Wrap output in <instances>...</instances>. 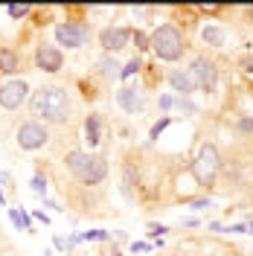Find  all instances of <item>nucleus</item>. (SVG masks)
Returning <instances> with one entry per match:
<instances>
[{
    "label": "nucleus",
    "instance_id": "nucleus-22",
    "mask_svg": "<svg viewBox=\"0 0 253 256\" xmlns=\"http://www.w3.org/2000/svg\"><path fill=\"white\" fill-rule=\"evenodd\" d=\"M26 12H30V6H9V15L12 18H24Z\"/></svg>",
    "mask_w": 253,
    "mask_h": 256
},
{
    "label": "nucleus",
    "instance_id": "nucleus-24",
    "mask_svg": "<svg viewBox=\"0 0 253 256\" xmlns=\"http://www.w3.org/2000/svg\"><path fill=\"white\" fill-rule=\"evenodd\" d=\"M0 186H3V190H12V186H15V184H12V175H9V172H0Z\"/></svg>",
    "mask_w": 253,
    "mask_h": 256
},
{
    "label": "nucleus",
    "instance_id": "nucleus-35",
    "mask_svg": "<svg viewBox=\"0 0 253 256\" xmlns=\"http://www.w3.org/2000/svg\"><path fill=\"white\" fill-rule=\"evenodd\" d=\"M47 256H50V254H47Z\"/></svg>",
    "mask_w": 253,
    "mask_h": 256
},
{
    "label": "nucleus",
    "instance_id": "nucleus-19",
    "mask_svg": "<svg viewBox=\"0 0 253 256\" xmlns=\"http://www.w3.org/2000/svg\"><path fill=\"white\" fill-rule=\"evenodd\" d=\"M32 192L47 195V178H44V175H35V178H32Z\"/></svg>",
    "mask_w": 253,
    "mask_h": 256
},
{
    "label": "nucleus",
    "instance_id": "nucleus-30",
    "mask_svg": "<svg viewBox=\"0 0 253 256\" xmlns=\"http://www.w3.org/2000/svg\"><path fill=\"white\" fill-rule=\"evenodd\" d=\"M244 70L253 76V56H248V58H244Z\"/></svg>",
    "mask_w": 253,
    "mask_h": 256
},
{
    "label": "nucleus",
    "instance_id": "nucleus-16",
    "mask_svg": "<svg viewBox=\"0 0 253 256\" xmlns=\"http://www.w3.org/2000/svg\"><path fill=\"white\" fill-rule=\"evenodd\" d=\"M99 70H102V76H120V73H122L120 64H116V58H111V56L99 58Z\"/></svg>",
    "mask_w": 253,
    "mask_h": 256
},
{
    "label": "nucleus",
    "instance_id": "nucleus-17",
    "mask_svg": "<svg viewBox=\"0 0 253 256\" xmlns=\"http://www.w3.org/2000/svg\"><path fill=\"white\" fill-rule=\"evenodd\" d=\"M9 216H12V224H15V227H20V230H32V222H30V216H26L24 210H9Z\"/></svg>",
    "mask_w": 253,
    "mask_h": 256
},
{
    "label": "nucleus",
    "instance_id": "nucleus-26",
    "mask_svg": "<svg viewBox=\"0 0 253 256\" xmlns=\"http://www.w3.org/2000/svg\"><path fill=\"white\" fill-rule=\"evenodd\" d=\"M158 105H160V111H169V108L174 105V99H172V96H160Z\"/></svg>",
    "mask_w": 253,
    "mask_h": 256
},
{
    "label": "nucleus",
    "instance_id": "nucleus-27",
    "mask_svg": "<svg viewBox=\"0 0 253 256\" xmlns=\"http://www.w3.org/2000/svg\"><path fill=\"white\" fill-rule=\"evenodd\" d=\"M204 207H210L206 198H195V201H192V210H204Z\"/></svg>",
    "mask_w": 253,
    "mask_h": 256
},
{
    "label": "nucleus",
    "instance_id": "nucleus-11",
    "mask_svg": "<svg viewBox=\"0 0 253 256\" xmlns=\"http://www.w3.org/2000/svg\"><path fill=\"white\" fill-rule=\"evenodd\" d=\"M116 102H120V108H122L126 114H142V108H146V94L126 84V88H120Z\"/></svg>",
    "mask_w": 253,
    "mask_h": 256
},
{
    "label": "nucleus",
    "instance_id": "nucleus-6",
    "mask_svg": "<svg viewBox=\"0 0 253 256\" xmlns=\"http://www.w3.org/2000/svg\"><path fill=\"white\" fill-rule=\"evenodd\" d=\"M47 140H50L47 128L41 126V122H35V120H30V122H24V126L18 128V146L24 152H38V148H44Z\"/></svg>",
    "mask_w": 253,
    "mask_h": 256
},
{
    "label": "nucleus",
    "instance_id": "nucleus-15",
    "mask_svg": "<svg viewBox=\"0 0 253 256\" xmlns=\"http://www.w3.org/2000/svg\"><path fill=\"white\" fill-rule=\"evenodd\" d=\"M201 38H204L206 44H212V47H222V44H224V32L218 30V26H204Z\"/></svg>",
    "mask_w": 253,
    "mask_h": 256
},
{
    "label": "nucleus",
    "instance_id": "nucleus-9",
    "mask_svg": "<svg viewBox=\"0 0 253 256\" xmlns=\"http://www.w3.org/2000/svg\"><path fill=\"white\" fill-rule=\"evenodd\" d=\"M192 79L198 88H204V90H216V84H218V73H216V67L212 62H206V58H195L190 67Z\"/></svg>",
    "mask_w": 253,
    "mask_h": 256
},
{
    "label": "nucleus",
    "instance_id": "nucleus-25",
    "mask_svg": "<svg viewBox=\"0 0 253 256\" xmlns=\"http://www.w3.org/2000/svg\"><path fill=\"white\" fill-rule=\"evenodd\" d=\"M166 126H169V120H160L158 126L152 128V140H158V137H160V131H163V128H166Z\"/></svg>",
    "mask_w": 253,
    "mask_h": 256
},
{
    "label": "nucleus",
    "instance_id": "nucleus-14",
    "mask_svg": "<svg viewBox=\"0 0 253 256\" xmlns=\"http://www.w3.org/2000/svg\"><path fill=\"white\" fill-rule=\"evenodd\" d=\"M18 67H20V58H18L15 50L0 47V70H3V73H15Z\"/></svg>",
    "mask_w": 253,
    "mask_h": 256
},
{
    "label": "nucleus",
    "instance_id": "nucleus-3",
    "mask_svg": "<svg viewBox=\"0 0 253 256\" xmlns=\"http://www.w3.org/2000/svg\"><path fill=\"white\" fill-rule=\"evenodd\" d=\"M148 44H152V50H154V56L163 58V62H174V58L184 56V38H180V32L174 30L172 24L158 26L154 35L148 38Z\"/></svg>",
    "mask_w": 253,
    "mask_h": 256
},
{
    "label": "nucleus",
    "instance_id": "nucleus-4",
    "mask_svg": "<svg viewBox=\"0 0 253 256\" xmlns=\"http://www.w3.org/2000/svg\"><path fill=\"white\" fill-rule=\"evenodd\" d=\"M218 166H222V160H218V152H216V146H204L201 152H198V158L192 160V175L198 184H204L210 186L216 175H218Z\"/></svg>",
    "mask_w": 253,
    "mask_h": 256
},
{
    "label": "nucleus",
    "instance_id": "nucleus-2",
    "mask_svg": "<svg viewBox=\"0 0 253 256\" xmlns=\"http://www.w3.org/2000/svg\"><path fill=\"white\" fill-rule=\"evenodd\" d=\"M64 163H67V169L79 178L82 184H88V186L102 184V180H105V175H108V166H105V160L99 158V154H88V152H70V154L64 158Z\"/></svg>",
    "mask_w": 253,
    "mask_h": 256
},
{
    "label": "nucleus",
    "instance_id": "nucleus-33",
    "mask_svg": "<svg viewBox=\"0 0 253 256\" xmlns=\"http://www.w3.org/2000/svg\"><path fill=\"white\" fill-rule=\"evenodd\" d=\"M114 256H122V254H116V250H114Z\"/></svg>",
    "mask_w": 253,
    "mask_h": 256
},
{
    "label": "nucleus",
    "instance_id": "nucleus-32",
    "mask_svg": "<svg viewBox=\"0 0 253 256\" xmlns=\"http://www.w3.org/2000/svg\"><path fill=\"white\" fill-rule=\"evenodd\" d=\"M3 204H6V195H3V192H0V207H3Z\"/></svg>",
    "mask_w": 253,
    "mask_h": 256
},
{
    "label": "nucleus",
    "instance_id": "nucleus-20",
    "mask_svg": "<svg viewBox=\"0 0 253 256\" xmlns=\"http://www.w3.org/2000/svg\"><path fill=\"white\" fill-rule=\"evenodd\" d=\"M137 70H140V62L134 58V62H131V64H126V67H122V73H120V76H122V79H128V76H134Z\"/></svg>",
    "mask_w": 253,
    "mask_h": 256
},
{
    "label": "nucleus",
    "instance_id": "nucleus-23",
    "mask_svg": "<svg viewBox=\"0 0 253 256\" xmlns=\"http://www.w3.org/2000/svg\"><path fill=\"white\" fill-rule=\"evenodd\" d=\"M84 239L90 242V239H108V233H105V230H88V233H84Z\"/></svg>",
    "mask_w": 253,
    "mask_h": 256
},
{
    "label": "nucleus",
    "instance_id": "nucleus-10",
    "mask_svg": "<svg viewBox=\"0 0 253 256\" xmlns=\"http://www.w3.org/2000/svg\"><path fill=\"white\" fill-rule=\"evenodd\" d=\"M35 64L41 67V70H47V73H58L64 67V56L58 47H52V44H41L38 52H35Z\"/></svg>",
    "mask_w": 253,
    "mask_h": 256
},
{
    "label": "nucleus",
    "instance_id": "nucleus-21",
    "mask_svg": "<svg viewBox=\"0 0 253 256\" xmlns=\"http://www.w3.org/2000/svg\"><path fill=\"white\" fill-rule=\"evenodd\" d=\"M131 38H134V44H137V47H148V38H146V35H142V32H131Z\"/></svg>",
    "mask_w": 253,
    "mask_h": 256
},
{
    "label": "nucleus",
    "instance_id": "nucleus-8",
    "mask_svg": "<svg viewBox=\"0 0 253 256\" xmlns=\"http://www.w3.org/2000/svg\"><path fill=\"white\" fill-rule=\"evenodd\" d=\"M128 41H131V30L126 26H105L99 32V44L105 52H120L122 47H128Z\"/></svg>",
    "mask_w": 253,
    "mask_h": 256
},
{
    "label": "nucleus",
    "instance_id": "nucleus-5",
    "mask_svg": "<svg viewBox=\"0 0 253 256\" xmlns=\"http://www.w3.org/2000/svg\"><path fill=\"white\" fill-rule=\"evenodd\" d=\"M90 38V26L88 24H76V20H64L56 26V41L67 50H76L82 47L84 41Z\"/></svg>",
    "mask_w": 253,
    "mask_h": 256
},
{
    "label": "nucleus",
    "instance_id": "nucleus-28",
    "mask_svg": "<svg viewBox=\"0 0 253 256\" xmlns=\"http://www.w3.org/2000/svg\"><path fill=\"white\" fill-rule=\"evenodd\" d=\"M148 233H154V236H163V233H166V227H163V224H148Z\"/></svg>",
    "mask_w": 253,
    "mask_h": 256
},
{
    "label": "nucleus",
    "instance_id": "nucleus-34",
    "mask_svg": "<svg viewBox=\"0 0 253 256\" xmlns=\"http://www.w3.org/2000/svg\"><path fill=\"white\" fill-rule=\"evenodd\" d=\"M172 256H184V254H172Z\"/></svg>",
    "mask_w": 253,
    "mask_h": 256
},
{
    "label": "nucleus",
    "instance_id": "nucleus-7",
    "mask_svg": "<svg viewBox=\"0 0 253 256\" xmlns=\"http://www.w3.org/2000/svg\"><path fill=\"white\" fill-rule=\"evenodd\" d=\"M26 90H30V84L24 79H12L6 82L3 88H0V108L3 111H15L24 105V99H26Z\"/></svg>",
    "mask_w": 253,
    "mask_h": 256
},
{
    "label": "nucleus",
    "instance_id": "nucleus-1",
    "mask_svg": "<svg viewBox=\"0 0 253 256\" xmlns=\"http://www.w3.org/2000/svg\"><path fill=\"white\" fill-rule=\"evenodd\" d=\"M32 114L44 116L47 122H67L70 120V99L62 88L47 84L32 94Z\"/></svg>",
    "mask_w": 253,
    "mask_h": 256
},
{
    "label": "nucleus",
    "instance_id": "nucleus-12",
    "mask_svg": "<svg viewBox=\"0 0 253 256\" xmlns=\"http://www.w3.org/2000/svg\"><path fill=\"white\" fill-rule=\"evenodd\" d=\"M169 84H172L178 94H184V96H190L192 90H198V84H195V79H192L190 70H186V73H184V70H172V73H169Z\"/></svg>",
    "mask_w": 253,
    "mask_h": 256
},
{
    "label": "nucleus",
    "instance_id": "nucleus-29",
    "mask_svg": "<svg viewBox=\"0 0 253 256\" xmlns=\"http://www.w3.org/2000/svg\"><path fill=\"white\" fill-rule=\"evenodd\" d=\"M35 218H38V222H44V224H50V218H47V212H44V210H38V212H35Z\"/></svg>",
    "mask_w": 253,
    "mask_h": 256
},
{
    "label": "nucleus",
    "instance_id": "nucleus-31",
    "mask_svg": "<svg viewBox=\"0 0 253 256\" xmlns=\"http://www.w3.org/2000/svg\"><path fill=\"white\" fill-rule=\"evenodd\" d=\"M152 244H146V242H134V250H148Z\"/></svg>",
    "mask_w": 253,
    "mask_h": 256
},
{
    "label": "nucleus",
    "instance_id": "nucleus-18",
    "mask_svg": "<svg viewBox=\"0 0 253 256\" xmlns=\"http://www.w3.org/2000/svg\"><path fill=\"white\" fill-rule=\"evenodd\" d=\"M174 108H178V111H184V116H192V114L198 111L190 99H184V96H180V99H174Z\"/></svg>",
    "mask_w": 253,
    "mask_h": 256
},
{
    "label": "nucleus",
    "instance_id": "nucleus-13",
    "mask_svg": "<svg viewBox=\"0 0 253 256\" xmlns=\"http://www.w3.org/2000/svg\"><path fill=\"white\" fill-rule=\"evenodd\" d=\"M84 140L90 146H99V140H102V116L99 114H88V120H84Z\"/></svg>",
    "mask_w": 253,
    "mask_h": 256
}]
</instances>
